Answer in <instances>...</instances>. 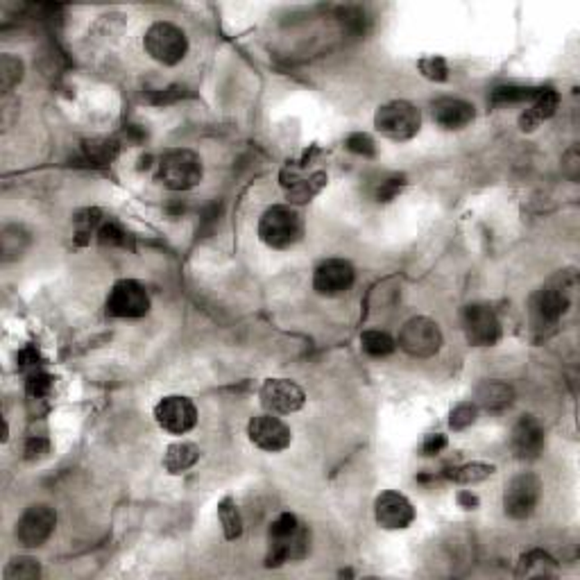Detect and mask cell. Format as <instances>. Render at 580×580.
I'll return each instance as SVG.
<instances>
[{
    "label": "cell",
    "instance_id": "cell-1",
    "mask_svg": "<svg viewBox=\"0 0 580 580\" xmlns=\"http://www.w3.org/2000/svg\"><path fill=\"white\" fill-rule=\"evenodd\" d=\"M311 548V530L293 512H281L267 530V566L304 560Z\"/></svg>",
    "mask_w": 580,
    "mask_h": 580
},
{
    "label": "cell",
    "instance_id": "cell-18",
    "mask_svg": "<svg viewBox=\"0 0 580 580\" xmlns=\"http://www.w3.org/2000/svg\"><path fill=\"white\" fill-rule=\"evenodd\" d=\"M476 118V109L472 102L458 98H444L433 105V120L444 129H463Z\"/></svg>",
    "mask_w": 580,
    "mask_h": 580
},
{
    "label": "cell",
    "instance_id": "cell-20",
    "mask_svg": "<svg viewBox=\"0 0 580 580\" xmlns=\"http://www.w3.org/2000/svg\"><path fill=\"white\" fill-rule=\"evenodd\" d=\"M285 171H288V168H285ZM327 173L323 171L311 173L309 177H297L295 173L290 171V180H281V184H284L285 198H288L290 204H306L327 186Z\"/></svg>",
    "mask_w": 580,
    "mask_h": 580
},
{
    "label": "cell",
    "instance_id": "cell-27",
    "mask_svg": "<svg viewBox=\"0 0 580 580\" xmlns=\"http://www.w3.org/2000/svg\"><path fill=\"white\" fill-rule=\"evenodd\" d=\"M102 222L105 220H102L100 209H82V211L73 218L75 240H78V245H87L89 240H91V236L98 234Z\"/></svg>",
    "mask_w": 580,
    "mask_h": 580
},
{
    "label": "cell",
    "instance_id": "cell-35",
    "mask_svg": "<svg viewBox=\"0 0 580 580\" xmlns=\"http://www.w3.org/2000/svg\"><path fill=\"white\" fill-rule=\"evenodd\" d=\"M417 66L419 70H422L424 78L431 80V82H447L449 80V66L444 57H438V55L424 57V60H419Z\"/></svg>",
    "mask_w": 580,
    "mask_h": 580
},
{
    "label": "cell",
    "instance_id": "cell-38",
    "mask_svg": "<svg viewBox=\"0 0 580 580\" xmlns=\"http://www.w3.org/2000/svg\"><path fill=\"white\" fill-rule=\"evenodd\" d=\"M48 449H51L48 438H43V435H30L28 443H25V458L28 461H39V458L46 456Z\"/></svg>",
    "mask_w": 580,
    "mask_h": 580
},
{
    "label": "cell",
    "instance_id": "cell-34",
    "mask_svg": "<svg viewBox=\"0 0 580 580\" xmlns=\"http://www.w3.org/2000/svg\"><path fill=\"white\" fill-rule=\"evenodd\" d=\"M476 417H479V406L474 401H463L449 415V426L454 431H465L467 426H472L476 422Z\"/></svg>",
    "mask_w": 580,
    "mask_h": 580
},
{
    "label": "cell",
    "instance_id": "cell-31",
    "mask_svg": "<svg viewBox=\"0 0 580 580\" xmlns=\"http://www.w3.org/2000/svg\"><path fill=\"white\" fill-rule=\"evenodd\" d=\"M21 80H23V61L14 55L0 57V87H3V91H10Z\"/></svg>",
    "mask_w": 580,
    "mask_h": 580
},
{
    "label": "cell",
    "instance_id": "cell-13",
    "mask_svg": "<svg viewBox=\"0 0 580 580\" xmlns=\"http://www.w3.org/2000/svg\"><path fill=\"white\" fill-rule=\"evenodd\" d=\"M261 406L272 415H290L304 406L306 395L295 381L290 379H267L258 392Z\"/></svg>",
    "mask_w": 580,
    "mask_h": 580
},
{
    "label": "cell",
    "instance_id": "cell-32",
    "mask_svg": "<svg viewBox=\"0 0 580 580\" xmlns=\"http://www.w3.org/2000/svg\"><path fill=\"white\" fill-rule=\"evenodd\" d=\"M404 186H406L404 175H386L374 184L372 195L377 202H392V200L404 191Z\"/></svg>",
    "mask_w": 580,
    "mask_h": 580
},
{
    "label": "cell",
    "instance_id": "cell-36",
    "mask_svg": "<svg viewBox=\"0 0 580 580\" xmlns=\"http://www.w3.org/2000/svg\"><path fill=\"white\" fill-rule=\"evenodd\" d=\"M345 148L350 150V153L359 154V157H365V159L377 157V145H374V138L365 132L350 134L345 141Z\"/></svg>",
    "mask_w": 580,
    "mask_h": 580
},
{
    "label": "cell",
    "instance_id": "cell-4",
    "mask_svg": "<svg viewBox=\"0 0 580 580\" xmlns=\"http://www.w3.org/2000/svg\"><path fill=\"white\" fill-rule=\"evenodd\" d=\"M204 164L193 150L175 148L162 154L157 164V182L171 191H191L202 182Z\"/></svg>",
    "mask_w": 580,
    "mask_h": 580
},
{
    "label": "cell",
    "instance_id": "cell-15",
    "mask_svg": "<svg viewBox=\"0 0 580 580\" xmlns=\"http://www.w3.org/2000/svg\"><path fill=\"white\" fill-rule=\"evenodd\" d=\"M356 270L345 258H327L313 272V288L318 295L336 297L354 285Z\"/></svg>",
    "mask_w": 580,
    "mask_h": 580
},
{
    "label": "cell",
    "instance_id": "cell-40",
    "mask_svg": "<svg viewBox=\"0 0 580 580\" xmlns=\"http://www.w3.org/2000/svg\"><path fill=\"white\" fill-rule=\"evenodd\" d=\"M458 501H461V506L467 508V510H472V508L479 506V499H476L474 494H470V492H461V494H458Z\"/></svg>",
    "mask_w": 580,
    "mask_h": 580
},
{
    "label": "cell",
    "instance_id": "cell-28",
    "mask_svg": "<svg viewBox=\"0 0 580 580\" xmlns=\"http://www.w3.org/2000/svg\"><path fill=\"white\" fill-rule=\"evenodd\" d=\"M494 472H497V467L488 465V463H467V465L454 467L447 476L461 485H474V483H481V481L490 479Z\"/></svg>",
    "mask_w": 580,
    "mask_h": 580
},
{
    "label": "cell",
    "instance_id": "cell-22",
    "mask_svg": "<svg viewBox=\"0 0 580 580\" xmlns=\"http://www.w3.org/2000/svg\"><path fill=\"white\" fill-rule=\"evenodd\" d=\"M512 399H515V390L506 381H483L476 388L474 404L479 408L490 410V413H499V410L508 408Z\"/></svg>",
    "mask_w": 580,
    "mask_h": 580
},
{
    "label": "cell",
    "instance_id": "cell-2",
    "mask_svg": "<svg viewBox=\"0 0 580 580\" xmlns=\"http://www.w3.org/2000/svg\"><path fill=\"white\" fill-rule=\"evenodd\" d=\"M575 290L574 272H557L530 297V320L538 329H548L569 311Z\"/></svg>",
    "mask_w": 580,
    "mask_h": 580
},
{
    "label": "cell",
    "instance_id": "cell-8",
    "mask_svg": "<svg viewBox=\"0 0 580 580\" xmlns=\"http://www.w3.org/2000/svg\"><path fill=\"white\" fill-rule=\"evenodd\" d=\"M150 295L145 285L134 279H120L111 285L107 297V315L123 320H136L148 315Z\"/></svg>",
    "mask_w": 580,
    "mask_h": 580
},
{
    "label": "cell",
    "instance_id": "cell-24",
    "mask_svg": "<svg viewBox=\"0 0 580 580\" xmlns=\"http://www.w3.org/2000/svg\"><path fill=\"white\" fill-rule=\"evenodd\" d=\"M218 517H220L225 539L234 542V539H239L243 535V517H240V510L234 499L225 497L218 503Z\"/></svg>",
    "mask_w": 580,
    "mask_h": 580
},
{
    "label": "cell",
    "instance_id": "cell-14",
    "mask_svg": "<svg viewBox=\"0 0 580 580\" xmlns=\"http://www.w3.org/2000/svg\"><path fill=\"white\" fill-rule=\"evenodd\" d=\"M248 438L254 447H258L261 452L276 454L284 452L293 443V433L290 428L281 422L279 417H275L272 413L257 415L248 422Z\"/></svg>",
    "mask_w": 580,
    "mask_h": 580
},
{
    "label": "cell",
    "instance_id": "cell-30",
    "mask_svg": "<svg viewBox=\"0 0 580 580\" xmlns=\"http://www.w3.org/2000/svg\"><path fill=\"white\" fill-rule=\"evenodd\" d=\"M42 575V566L34 557H14L5 566L7 580H37Z\"/></svg>",
    "mask_w": 580,
    "mask_h": 580
},
{
    "label": "cell",
    "instance_id": "cell-19",
    "mask_svg": "<svg viewBox=\"0 0 580 580\" xmlns=\"http://www.w3.org/2000/svg\"><path fill=\"white\" fill-rule=\"evenodd\" d=\"M560 107V93L556 89H539V93L535 96V100L530 102L529 109L519 116V129L521 132H533L538 129L544 120L553 118Z\"/></svg>",
    "mask_w": 580,
    "mask_h": 580
},
{
    "label": "cell",
    "instance_id": "cell-39",
    "mask_svg": "<svg viewBox=\"0 0 580 580\" xmlns=\"http://www.w3.org/2000/svg\"><path fill=\"white\" fill-rule=\"evenodd\" d=\"M444 447H447V435H443V433H431V435L424 438L422 454L424 456H438Z\"/></svg>",
    "mask_w": 580,
    "mask_h": 580
},
{
    "label": "cell",
    "instance_id": "cell-33",
    "mask_svg": "<svg viewBox=\"0 0 580 580\" xmlns=\"http://www.w3.org/2000/svg\"><path fill=\"white\" fill-rule=\"evenodd\" d=\"M102 248H127V231L116 220H105L96 234Z\"/></svg>",
    "mask_w": 580,
    "mask_h": 580
},
{
    "label": "cell",
    "instance_id": "cell-29",
    "mask_svg": "<svg viewBox=\"0 0 580 580\" xmlns=\"http://www.w3.org/2000/svg\"><path fill=\"white\" fill-rule=\"evenodd\" d=\"M118 154V143L109 138H96L84 143V157L91 164H111Z\"/></svg>",
    "mask_w": 580,
    "mask_h": 580
},
{
    "label": "cell",
    "instance_id": "cell-12",
    "mask_svg": "<svg viewBox=\"0 0 580 580\" xmlns=\"http://www.w3.org/2000/svg\"><path fill=\"white\" fill-rule=\"evenodd\" d=\"M463 332L472 347H492L501 338V323L488 304H470L463 313Z\"/></svg>",
    "mask_w": 580,
    "mask_h": 580
},
{
    "label": "cell",
    "instance_id": "cell-5",
    "mask_svg": "<svg viewBox=\"0 0 580 580\" xmlns=\"http://www.w3.org/2000/svg\"><path fill=\"white\" fill-rule=\"evenodd\" d=\"M374 127L392 141H410L422 127V111L408 100H390L377 109Z\"/></svg>",
    "mask_w": 580,
    "mask_h": 580
},
{
    "label": "cell",
    "instance_id": "cell-6",
    "mask_svg": "<svg viewBox=\"0 0 580 580\" xmlns=\"http://www.w3.org/2000/svg\"><path fill=\"white\" fill-rule=\"evenodd\" d=\"M143 48L159 64L175 66L189 52V39H186L182 28L166 23V21H159V23L150 25L145 37H143Z\"/></svg>",
    "mask_w": 580,
    "mask_h": 580
},
{
    "label": "cell",
    "instance_id": "cell-3",
    "mask_svg": "<svg viewBox=\"0 0 580 580\" xmlns=\"http://www.w3.org/2000/svg\"><path fill=\"white\" fill-rule=\"evenodd\" d=\"M304 236V218L290 204H275L266 209L258 220V239L272 249H288Z\"/></svg>",
    "mask_w": 580,
    "mask_h": 580
},
{
    "label": "cell",
    "instance_id": "cell-23",
    "mask_svg": "<svg viewBox=\"0 0 580 580\" xmlns=\"http://www.w3.org/2000/svg\"><path fill=\"white\" fill-rule=\"evenodd\" d=\"M200 461V447L193 443H175L166 449V456H164V467H166L168 474H184L186 470L195 465Z\"/></svg>",
    "mask_w": 580,
    "mask_h": 580
},
{
    "label": "cell",
    "instance_id": "cell-16",
    "mask_svg": "<svg viewBox=\"0 0 580 580\" xmlns=\"http://www.w3.org/2000/svg\"><path fill=\"white\" fill-rule=\"evenodd\" d=\"M377 524L386 530H404L415 521V508L404 494L383 492L374 501Z\"/></svg>",
    "mask_w": 580,
    "mask_h": 580
},
{
    "label": "cell",
    "instance_id": "cell-11",
    "mask_svg": "<svg viewBox=\"0 0 580 580\" xmlns=\"http://www.w3.org/2000/svg\"><path fill=\"white\" fill-rule=\"evenodd\" d=\"M154 419L166 433L186 435L198 424V408L189 397L168 395L154 406Z\"/></svg>",
    "mask_w": 580,
    "mask_h": 580
},
{
    "label": "cell",
    "instance_id": "cell-9",
    "mask_svg": "<svg viewBox=\"0 0 580 580\" xmlns=\"http://www.w3.org/2000/svg\"><path fill=\"white\" fill-rule=\"evenodd\" d=\"M542 497V481L530 472L512 476L503 490V510L510 519H529Z\"/></svg>",
    "mask_w": 580,
    "mask_h": 580
},
{
    "label": "cell",
    "instance_id": "cell-37",
    "mask_svg": "<svg viewBox=\"0 0 580 580\" xmlns=\"http://www.w3.org/2000/svg\"><path fill=\"white\" fill-rule=\"evenodd\" d=\"M52 390V377L51 374L42 372V370H37V372H33L28 377V395L30 399H43V397L51 395Z\"/></svg>",
    "mask_w": 580,
    "mask_h": 580
},
{
    "label": "cell",
    "instance_id": "cell-7",
    "mask_svg": "<svg viewBox=\"0 0 580 580\" xmlns=\"http://www.w3.org/2000/svg\"><path fill=\"white\" fill-rule=\"evenodd\" d=\"M443 345L444 338L440 332V324L431 318H424V315L410 318L401 327L399 338H397V347L413 359H431L443 350Z\"/></svg>",
    "mask_w": 580,
    "mask_h": 580
},
{
    "label": "cell",
    "instance_id": "cell-21",
    "mask_svg": "<svg viewBox=\"0 0 580 580\" xmlns=\"http://www.w3.org/2000/svg\"><path fill=\"white\" fill-rule=\"evenodd\" d=\"M557 562L542 548L524 553L517 562V578H556Z\"/></svg>",
    "mask_w": 580,
    "mask_h": 580
},
{
    "label": "cell",
    "instance_id": "cell-25",
    "mask_svg": "<svg viewBox=\"0 0 580 580\" xmlns=\"http://www.w3.org/2000/svg\"><path fill=\"white\" fill-rule=\"evenodd\" d=\"M360 350L372 359H386L397 350V341H392L386 332L368 329V332L360 333Z\"/></svg>",
    "mask_w": 580,
    "mask_h": 580
},
{
    "label": "cell",
    "instance_id": "cell-17",
    "mask_svg": "<svg viewBox=\"0 0 580 580\" xmlns=\"http://www.w3.org/2000/svg\"><path fill=\"white\" fill-rule=\"evenodd\" d=\"M544 440H547V435H544V426L539 424V419L533 415H524L512 428V454L519 461H535L544 452Z\"/></svg>",
    "mask_w": 580,
    "mask_h": 580
},
{
    "label": "cell",
    "instance_id": "cell-26",
    "mask_svg": "<svg viewBox=\"0 0 580 580\" xmlns=\"http://www.w3.org/2000/svg\"><path fill=\"white\" fill-rule=\"evenodd\" d=\"M542 87H519V84H503L492 91L490 100L494 105H519V102H533Z\"/></svg>",
    "mask_w": 580,
    "mask_h": 580
},
{
    "label": "cell",
    "instance_id": "cell-10",
    "mask_svg": "<svg viewBox=\"0 0 580 580\" xmlns=\"http://www.w3.org/2000/svg\"><path fill=\"white\" fill-rule=\"evenodd\" d=\"M57 526V512L48 503H34L16 521V538L23 547L39 548L51 539Z\"/></svg>",
    "mask_w": 580,
    "mask_h": 580
}]
</instances>
